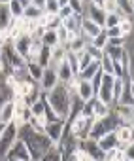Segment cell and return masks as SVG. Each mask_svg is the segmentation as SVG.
Masks as SVG:
<instances>
[{
	"instance_id": "obj_1",
	"label": "cell",
	"mask_w": 134,
	"mask_h": 161,
	"mask_svg": "<svg viewBox=\"0 0 134 161\" xmlns=\"http://www.w3.org/2000/svg\"><path fill=\"white\" fill-rule=\"evenodd\" d=\"M47 104L51 106V110L60 118V119H68V112H70V101H72V93L68 91L64 84H59L55 86L51 91L44 93Z\"/></svg>"
},
{
	"instance_id": "obj_2",
	"label": "cell",
	"mask_w": 134,
	"mask_h": 161,
	"mask_svg": "<svg viewBox=\"0 0 134 161\" xmlns=\"http://www.w3.org/2000/svg\"><path fill=\"white\" fill-rule=\"evenodd\" d=\"M93 121H95V118L78 116V118L66 121V123H68V129H70V133L76 140H85V138H89V131H91Z\"/></svg>"
},
{
	"instance_id": "obj_3",
	"label": "cell",
	"mask_w": 134,
	"mask_h": 161,
	"mask_svg": "<svg viewBox=\"0 0 134 161\" xmlns=\"http://www.w3.org/2000/svg\"><path fill=\"white\" fill-rule=\"evenodd\" d=\"M17 140V125L12 121L6 125L4 133L0 135V159H4L6 153L10 152V148L13 146V142Z\"/></svg>"
},
{
	"instance_id": "obj_4",
	"label": "cell",
	"mask_w": 134,
	"mask_h": 161,
	"mask_svg": "<svg viewBox=\"0 0 134 161\" xmlns=\"http://www.w3.org/2000/svg\"><path fill=\"white\" fill-rule=\"evenodd\" d=\"M64 129H66V121H64V119H57V121L47 123L45 129H44V133H45V136L53 142V146H57V144L60 142L62 135H64Z\"/></svg>"
},
{
	"instance_id": "obj_5",
	"label": "cell",
	"mask_w": 134,
	"mask_h": 161,
	"mask_svg": "<svg viewBox=\"0 0 134 161\" xmlns=\"http://www.w3.org/2000/svg\"><path fill=\"white\" fill-rule=\"evenodd\" d=\"M38 86H40V89H42V93H47V91H51L55 86H59L57 68H53V66L44 68V74H42V80L38 82Z\"/></svg>"
},
{
	"instance_id": "obj_6",
	"label": "cell",
	"mask_w": 134,
	"mask_h": 161,
	"mask_svg": "<svg viewBox=\"0 0 134 161\" xmlns=\"http://www.w3.org/2000/svg\"><path fill=\"white\" fill-rule=\"evenodd\" d=\"M4 159H21V161H32V155H30V152H28V148H27V144L23 142V140H15L13 142V146L10 148V152L6 153V157Z\"/></svg>"
},
{
	"instance_id": "obj_7",
	"label": "cell",
	"mask_w": 134,
	"mask_h": 161,
	"mask_svg": "<svg viewBox=\"0 0 134 161\" xmlns=\"http://www.w3.org/2000/svg\"><path fill=\"white\" fill-rule=\"evenodd\" d=\"M78 150L85 152L87 155H91V157H93V159H96V161H104V152L98 148L96 140H93V138L78 140Z\"/></svg>"
},
{
	"instance_id": "obj_8",
	"label": "cell",
	"mask_w": 134,
	"mask_h": 161,
	"mask_svg": "<svg viewBox=\"0 0 134 161\" xmlns=\"http://www.w3.org/2000/svg\"><path fill=\"white\" fill-rule=\"evenodd\" d=\"M95 95H96V91H95V87H93V84L89 80H80L78 86H76V97L80 101L87 103V101H93Z\"/></svg>"
},
{
	"instance_id": "obj_9",
	"label": "cell",
	"mask_w": 134,
	"mask_h": 161,
	"mask_svg": "<svg viewBox=\"0 0 134 161\" xmlns=\"http://www.w3.org/2000/svg\"><path fill=\"white\" fill-rule=\"evenodd\" d=\"M111 110L119 118L121 125H132L134 123V106H125V104H113Z\"/></svg>"
},
{
	"instance_id": "obj_10",
	"label": "cell",
	"mask_w": 134,
	"mask_h": 161,
	"mask_svg": "<svg viewBox=\"0 0 134 161\" xmlns=\"http://www.w3.org/2000/svg\"><path fill=\"white\" fill-rule=\"evenodd\" d=\"M102 31H104V27L96 25L95 21H91L89 17H85V15H83V19H81V34H83L85 38L93 40V38H95V36H98Z\"/></svg>"
},
{
	"instance_id": "obj_11",
	"label": "cell",
	"mask_w": 134,
	"mask_h": 161,
	"mask_svg": "<svg viewBox=\"0 0 134 161\" xmlns=\"http://www.w3.org/2000/svg\"><path fill=\"white\" fill-rule=\"evenodd\" d=\"M30 36L28 34H21L19 38H15L13 42H12V46H13V49L17 51V55L21 57V59H25L27 61V57H28V49H30Z\"/></svg>"
},
{
	"instance_id": "obj_12",
	"label": "cell",
	"mask_w": 134,
	"mask_h": 161,
	"mask_svg": "<svg viewBox=\"0 0 134 161\" xmlns=\"http://www.w3.org/2000/svg\"><path fill=\"white\" fill-rule=\"evenodd\" d=\"M115 136L119 140V146H126L134 142V127L132 125H119L115 129Z\"/></svg>"
},
{
	"instance_id": "obj_13",
	"label": "cell",
	"mask_w": 134,
	"mask_h": 161,
	"mask_svg": "<svg viewBox=\"0 0 134 161\" xmlns=\"http://www.w3.org/2000/svg\"><path fill=\"white\" fill-rule=\"evenodd\" d=\"M85 17H89V19H91V21H95L96 25L104 27V21H106V12H104L102 8L93 6V4L89 2V4H87V8H85Z\"/></svg>"
},
{
	"instance_id": "obj_14",
	"label": "cell",
	"mask_w": 134,
	"mask_h": 161,
	"mask_svg": "<svg viewBox=\"0 0 134 161\" xmlns=\"http://www.w3.org/2000/svg\"><path fill=\"white\" fill-rule=\"evenodd\" d=\"M96 144H98V148L106 153V152H110V150H113V148H117L119 146V140H117V136H115V131H110V133H106L104 136H100L98 140H96Z\"/></svg>"
},
{
	"instance_id": "obj_15",
	"label": "cell",
	"mask_w": 134,
	"mask_h": 161,
	"mask_svg": "<svg viewBox=\"0 0 134 161\" xmlns=\"http://www.w3.org/2000/svg\"><path fill=\"white\" fill-rule=\"evenodd\" d=\"M81 19L83 15H70V17H66L62 19V27L68 31V32H76V34H81Z\"/></svg>"
},
{
	"instance_id": "obj_16",
	"label": "cell",
	"mask_w": 134,
	"mask_h": 161,
	"mask_svg": "<svg viewBox=\"0 0 134 161\" xmlns=\"http://www.w3.org/2000/svg\"><path fill=\"white\" fill-rule=\"evenodd\" d=\"M66 53H68V49H66L62 44H59V46L51 47V64H49V66L57 68L60 63H64V61H66Z\"/></svg>"
},
{
	"instance_id": "obj_17",
	"label": "cell",
	"mask_w": 134,
	"mask_h": 161,
	"mask_svg": "<svg viewBox=\"0 0 134 161\" xmlns=\"http://www.w3.org/2000/svg\"><path fill=\"white\" fill-rule=\"evenodd\" d=\"M57 76H59V84H64V86L68 84L72 78H76V74L72 72V68L68 66V63H66V61L57 66Z\"/></svg>"
},
{
	"instance_id": "obj_18",
	"label": "cell",
	"mask_w": 134,
	"mask_h": 161,
	"mask_svg": "<svg viewBox=\"0 0 134 161\" xmlns=\"http://www.w3.org/2000/svg\"><path fill=\"white\" fill-rule=\"evenodd\" d=\"M87 44H91V40H89V38H85L83 34H78L74 40H70L64 47L68 49V51H72V53H78V51H83Z\"/></svg>"
},
{
	"instance_id": "obj_19",
	"label": "cell",
	"mask_w": 134,
	"mask_h": 161,
	"mask_svg": "<svg viewBox=\"0 0 134 161\" xmlns=\"http://www.w3.org/2000/svg\"><path fill=\"white\" fill-rule=\"evenodd\" d=\"M0 121L6 125L13 121V101L2 103V106H0Z\"/></svg>"
},
{
	"instance_id": "obj_20",
	"label": "cell",
	"mask_w": 134,
	"mask_h": 161,
	"mask_svg": "<svg viewBox=\"0 0 134 161\" xmlns=\"http://www.w3.org/2000/svg\"><path fill=\"white\" fill-rule=\"evenodd\" d=\"M27 72H28V78L32 82H40L42 80V74H44V68L36 63V61H27Z\"/></svg>"
},
{
	"instance_id": "obj_21",
	"label": "cell",
	"mask_w": 134,
	"mask_h": 161,
	"mask_svg": "<svg viewBox=\"0 0 134 161\" xmlns=\"http://www.w3.org/2000/svg\"><path fill=\"white\" fill-rule=\"evenodd\" d=\"M126 89V78H115V84L111 87V95H113V104L121 99V95Z\"/></svg>"
},
{
	"instance_id": "obj_22",
	"label": "cell",
	"mask_w": 134,
	"mask_h": 161,
	"mask_svg": "<svg viewBox=\"0 0 134 161\" xmlns=\"http://www.w3.org/2000/svg\"><path fill=\"white\" fill-rule=\"evenodd\" d=\"M125 49H126V47L106 46V49H104V55H106V57H110L113 63H121V59H123V55H125Z\"/></svg>"
},
{
	"instance_id": "obj_23",
	"label": "cell",
	"mask_w": 134,
	"mask_h": 161,
	"mask_svg": "<svg viewBox=\"0 0 134 161\" xmlns=\"http://www.w3.org/2000/svg\"><path fill=\"white\" fill-rule=\"evenodd\" d=\"M42 14H44V10H42V8H36L34 4H28V6H25V10H23V19L38 21V19L42 17Z\"/></svg>"
},
{
	"instance_id": "obj_24",
	"label": "cell",
	"mask_w": 134,
	"mask_h": 161,
	"mask_svg": "<svg viewBox=\"0 0 134 161\" xmlns=\"http://www.w3.org/2000/svg\"><path fill=\"white\" fill-rule=\"evenodd\" d=\"M40 42H42L45 47H55V46H59V38H57V32H55V31H47V29H45V32L42 34Z\"/></svg>"
},
{
	"instance_id": "obj_25",
	"label": "cell",
	"mask_w": 134,
	"mask_h": 161,
	"mask_svg": "<svg viewBox=\"0 0 134 161\" xmlns=\"http://www.w3.org/2000/svg\"><path fill=\"white\" fill-rule=\"evenodd\" d=\"M36 63H38L42 68H47V66L51 64V47L42 46V49H40V55H38Z\"/></svg>"
},
{
	"instance_id": "obj_26",
	"label": "cell",
	"mask_w": 134,
	"mask_h": 161,
	"mask_svg": "<svg viewBox=\"0 0 134 161\" xmlns=\"http://www.w3.org/2000/svg\"><path fill=\"white\" fill-rule=\"evenodd\" d=\"M110 112H111V106H108V104H104V103H100V101L95 99V108H93V118H95V119L104 118V116H108Z\"/></svg>"
},
{
	"instance_id": "obj_27",
	"label": "cell",
	"mask_w": 134,
	"mask_h": 161,
	"mask_svg": "<svg viewBox=\"0 0 134 161\" xmlns=\"http://www.w3.org/2000/svg\"><path fill=\"white\" fill-rule=\"evenodd\" d=\"M119 29H121L123 38H128L134 32V21H132V17H123L121 23H119Z\"/></svg>"
},
{
	"instance_id": "obj_28",
	"label": "cell",
	"mask_w": 134,
	"mask_h": 161,
	"mask_svg": "<svg viewBox=\"0 0 134 161\" xmlns=\"http://www.w3.org/2000/svg\"><path fill=\"white\" fill-rule=\"evenodd\" d=\"M100 68V63L98 61H93L87 68H83V70H80V74H78V78L80 80H91L93 76H95V72Z\"/></svg>"
},
{
	"instance_id": "obj_29",
	"label": "cell",
	"mask_w": 134,
	"mask_h": 161,
	"mask_svg": "<svg viewBox=\"0 0 134 161\" xmlns=\"http://www.w3.org/2000/svg\"><path fill=\"white\" fill-rule=\"evenodd\" d=\"M42 161H62V152H60L57 146H51V148L42 155Z\"/></svg>"
},
{
	"instance_id": "obj_30",
	"label": "cell",
	"mask_w": 134,
	"mask_h": 161,
	"mask_svg": "<svg viewBox=\"0 0 134 161\" xmlns=\"http://www.w3.org/2000/svg\"><path fill=\"white\" fill-rule=\"evenodd\" d=\"M8 8H10V14H12L13 19L23 17V10H25V6H23L21 2H17V0H12V2L8 4Z\"/></svg>"
},
{
	"instance_id": "obj_31",
	"label": "cell",
	"mask_w": 134,
	"mask_h": 161,
	"mask_svg": "<svg viewBox=\"0 0 134 161\" xmlns=\"http://www.w3.org/2000/svg\"><path fill=\"white\" fill-rule=\"evenodd\" d=\"M91 46H95V47H98V49H106V46H108V36H106V29L98 34V36H95L93 40H91Z\"/></svg>"
},
{
	"instance_id": "obj_32",
	"label": "cell",
	"mask_w": 134,
	"mask_h": 161,
	"mask_svg": "<svg viewBox=\"0 0 134 161\" xmlns=\"http://www.w3.org/2000/svg\"><path fill=\"white\" fill-rule=\"evenodd\" d=\"M76 57H78V63H80V70L87 68V66L93 63V57H91L85 49H83V51H78V53H76ZM78 74H80V72H78Z\"/></svg>"
},
{
	"instance_id": "obj_33",
	"label": "cell",
	"mask_w": 134,
	"mask_h": 161,
	"mask_svg": "<svg viewBox=\"0 0 134 161\" xmlns=\"http://www.w3.org/2000/svg\"><path fill=\"white\" fill-rule=\"evenodd\" d=\"M68 6L72 8V12H74L76 15H85L87 4L83 2V0H68Z\"/></svg>"
},
{
	"instance_id": "obj_34",
	"label": "cell",
	"mask_w": 134,
	"mask_h": 161,
	"mask_svg": "<svg viewBox=\"0 0 134 161\" xmlns=\"http://www.w3.org/2000/svg\"><path fill=\"white\" fill-rule=\"evenodd\" d=\"M121 15L117 14V12H113V14H106V21H104V29H111V27H117L119 23H121Z\"/></svg>"
},
{
	"instance_id": "obj_35",
	"label": "cell",
	"mask_w": 134,
	"mask_h": 161,
	"mask_svg": "<svg viewBox=\"0 0 134 161\" xmlns=\"http://www.w3.org/2000/svg\"><path fill=\"white\" fill-rule=\"evenodd\" d=\"M60 25H62V19H60L57 14H55V15H49V14H47V21H45V29H47V31H57Z\"/></svg>"
},
{
	"instance_id": "obj_36",
	"label": "cell",
	"mask_w": 134,
	"mask_h": 161,
	"mask_svg": "<svg viewBox=\"0 0 134 161\" xmlns=\"http://www.w3.org/2000/svg\"><path fill=\"white\" fill-rule=\"evenodd\" d=\"M59 10H60L59 0H45V4H44V12H45V14L55 15V14H59Z\"/></svg>"
},
{
	"instance_id": "obj_37",
	"label": "cell",
	"mask_w": 134,
	"mask_h": 161,
	"mask_svg": "<svg viewBox=\"0 0 134 161\" xmlns=\"http://www.w3.org/2000/svg\"><path fill=\"white\" fill-rule=\"evenodd\" d=\"M66 63H68V66L72 68V72L78 76V72H80V63H78V57H76V53H72V51H68V53H66Z\"/></svg>"
},
{
	"instance_id": "obj_38",
	"label": "cell",
	"mask_w": 134,
	"mask_h": 161,
	"mask_svg": "<svg viewBox=\"0 0 134 161\" xmlns=\"http://www.w3.org/2000/svg\"><path fill=\"white\" fill-rule=\"evenodd\" d=\"M85 51L93 57V61H98V63H100V59L104 57V51H102V49H98V47H95V46H91V44H87V46H85Z\"/></svg>"
},
{
	"instance_id": "obj_39",
	"label": "cell",
	"mask_w": 134,
	"mask_h": 161,
	"mask_svg": "<svg viewBox=\"0 0 134 161\" xmlns=\"http://www.w3.org/2000/svg\"><path fill=\"white\" fill-rule=\"evenodd\" d=\"M100 68L104 70V74H111V76H113V61H111L110 57L104 55V57L100 59Z\"/></svg>"
},
{
	"instance_id": "obj_40",
	"label": "cell",
	"mask_w": 134,
	"mask_h": 161,
	"mask_svg": "<svg viewBox=\"0 0 134 161\" xmlns=\"http://www.w3.org/2000/svg\"><path fill=\"white\" fill-rule=\"evenodd\" d=\"M102 76H104V70H102V68H98V70L95 72V76H93V78L89 80V82L93 84V87H95V91H96V89L100 87V82H102Z\"/></svg>"
},
{
	"instance_id": "obj_41",
	"label": "cell",
	"mask_w": 134,
	"mask_h": 161,
	"mask_svg": "<svg viewBox=\"0 0 134 161\" xmlns=\"http://www.w3.org/2000/svg\"><path fill=\"white\" fill-rule=\"evenodd\" d=\"M117 0H104V6H102V10L106 12V14H113V12H117Z\"/></svg>"
},
{
	"instance_id": "obj_42",
	"label": "cell",
	"mask_w": 134,
	"mask_h": 161,
	"mask_svg": "<svg viewBox=\"0 0 134 161\" xmlns=\"http://www.w3.org/2000/svg\"><path fill=\"white\" fill-rule=\"evenodd\" d=\"M121 148H123V152H125V159L134 161V142H130V144H126V146H121Z\"/></svg>"
},
{
	"instance_id": "obj_43",
	"label": "cell",
	"mask_w": 134,
	"mask_h": 161,
	"mask_svg": "<svg viewBox=\"0 0 134 161\" xmlns=\"http://www.w3.org/2000/svg\"><path fill=\"white\" fill-rule=\"evenodd\" d=\"M60 19H66V17H70V15H74V12H72V8L70 6H60V10H59V14H57Z\"/></svg>"
},
{
	"instance_id": "obj_44",
	"label": "cell",
	"mask_w": 134,
	"mask_h": 161,
	"mask_svg": "<svg viewBox=\"0 0 134 161\" xmlns=\"http://www.w3.org/2000/svg\"><path fill=\"white\" fill-rule=\"evenodd\" d=\"M106 36H108V38H121L123 34H121L119 25H117V27H111V29H106Z\"/></svg>"
},
{
	"instance_id": "obj_45",
	"label": "cell",
	"mask_w": 134,
	"mask_h": 161,
	"mask_svg": "<svg viewBox=\"0 0 134 161\" xmlns=\"http://www.w3.org/2000/svg\"><path fill=\"white\" fill-rule=\"evenodd\" d=\"M126 89H128L130 95L134 97V78H132V80H126Z\"/></svg>"
},
{
	"instance_id": "obj_46",
	"label": "cell",
	"mask_w": 134,
	"mask_h": 161,
	"mask_svg": "<svg viewBox=\"0 0 134 161\" xmlns=\"http://www.w3.org/2000/svg\"><path fill=\"white\" fill-rule=\"evenodd\" d=\"M30 4H34L36 8H42V10H44V4H45V0H30Z\"/></svg>"
},
{
	"instance_id": "obj_47",
	"label": "cell",
	"mask_w": 134,
	"mask_h": 161,
	"mask_svg": "<svg viewBox=\"0 0 134 161\" xmlns=\"http://www.w3.org/2000/svg\"><path fill=\"white\" fill-rule=\"evenodd\" d=\"M4 44H6V40H4V36H2V34H0V49L4 47Z\"/></svg>"
},
{
	"instance_id": "obj_48",
	"label": "cell",
	"mask_w": 134,
	"mask_h": 161,
	"mask_svg": "<svg viewBox=\"0 0 134 161\" xmlns=\"http://www.w3.org/2000/svg\"><path fill=\"white\" fill-rule=\"evenodd\" d=\"M17 2H21L23 6H28V4H30V0H17Z\"/></svg>"
},
{
	"instance_id": "obj_49",
	"label": "cell",
	"mask_w": 134,
	"mask_h": 161,
	"mask_svg": "<svg viewBox=\"0 0 134 161\" xmlns=\"http://www.w3.org/2000/svg\"><path fill=\"white\" fill-rule=\"evenodd\" d=\"M4 129H6V123H2V121H0V135L4 133Z\"/></svg>"
},
{
	"instance_id": "obj_50",
	"label": "cell",
	"mask_w": 134,
	"mask_h": 161,
	"mask_svg": "<svg viewBox=\"0 0 134 161\" xmlns=\"http://www.w3.org/2000/svg\"><path fill=\"white\" fill-rule=\"evenodd\" d=\"M59 4L60 6H68V0H59Z\"/></svg>"
},
{
	"instance_id": "obj_51",
	"label": "cell",
	"mask_w": 134,
	"mask_h": 161,
	"mask_svg": "<svg viewBox=\"0 0 134 161\" xmlns=\"http://www.w3.org/2000/svg\"><path fill=\"white\" fill-rule=\"evenodd\" d=\"M10 2H12V0H0V4H2V6H8Z\"/></svg>"
},
{
	"instance_id": "obj_52",
	"label": "cell",
	"mask_w": 134,
	"mask_h": 161,
	"mask_svg": "<svg viewBox=\"0 0 134 161\" xmlns=\"http://www.w3.org/2000/svg\"><path fill=\"white\" fill-rule=\"evenodd\" d=\"M4 161H21V159H4Z\"/></svg>"
},
{
	"instance_id": "obj_53",
	"label": "cell",
	"mask_w": 134,
	"mask_h": 161,
	"mask_svg": "<svg viewBox=\"0 0 134 161\" xmlns=\"http://www.w3.org/2000/svg\"><path fill=\"white\" fill-rule=\"evenodd\" d=\"M128 2H130V6H132V8H134V0H128Z\"/></svg>"
},
{
	"instance_id": "obj_54",
	"label": "cell",
	"mask_w": 134,
	"mask_h": 161,
	"mask_svg": "<svg viewBox=\"0 0 134 161\" xmlns=\"http://www.w3.org/2000/svg\"><path fill=\"white\" fill-rule=\"evenodd\" d=\"M0 59H2V49H0Z\"/></svg>"
},
{
	"instance_id": "obj_55",
	"label": "cell",
	"mask_w": 134,
	"mask_h": 161,
	"mask_svg": "<svg viewBox=\"0 0 134 161\" xmlns=\"http://www.w3.org/2000/svg\"><path fill=\"white\" fill-rule=\"evenodd\" d=\"M83 2H85V4H89V0H83Z\"/></svg>"
},
{
	"instance_id": "obj_56",
	"label": "cell",
	"mask_w": 134,
	"mask_h": 161,
	"mask_svg": "<svg viewBox=\"0 0 134 161\" xmlns=\"http://www.w3.org/2000/svg\"><path fill=\"white\" fill-rule=\"evenodd\" d=\"M0 161H4V159H0Z\"/></svg>"
},
{
	"instance_id": "obj_57",
	"label": "cell",
	"mask_w": 134,
	"mask_h": 161,
	"mask_svg": "<svg viewBox=\"0 0 134 161\" xmlns=\"http://www.w3.org/2000/svg\"><path fill=\"white\" fill-rule=\"evenodd\" d=\"M125 161H128V159H125Z\"/></svg>"
},
{
	"instance_id": "obj_58",
	"label": "cell",
	"mask_w": 134,
	"mask_h": 161,
	"mask_svg": "<svg viewBox=\"0 0 134 161\" xmlns=\"http://www.w3.org/2000/svg\"><path fill=\"white\" fill-rule=\"evenodd\" d=\"M132 21H134V19H132Z\"/></svg>"
}]
</instances>
